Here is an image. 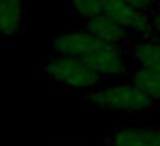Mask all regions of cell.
<instances>
[{
  "label": "cell",
  "mask_w": 160,
  "mask_h": 146,
  "mask_svg": "<svg viewBox=\"0 0 160 146\" xmlns=\"http://www.w3.org/2000/svg\"><path fill=\"white\" fill-rule=\"evenodd\" d=\"M86 101L93 107L103 108V110H122L132 112V114L148 112L155 105V101L150 96H146L131 81L91 90L86 95Z\"/></svg>",
  "instance_id": "6da1fadb"
},
{
  "label": "cell",
  "mask_w": 160,
  "mask_h": 146,
  "mask_svg": "<svg viewBox=\"0 0 160 146\" xmlns=\"http://www.w3.org/2000/svg\"><path fill=\"white\" fill-rule=\"evenodd\" d=\"M43 72L52 83L76 90H93L105 79L83 60L66 55H52L43 66Z\"/></svg>",
  "instance_id": "7a4b0ae2"
},
{
  "label": "cell",
  "mask_w": 160,
  "mask_h": 146,
  "mask_svg": "<svg viewBox=\"0 0 160 146\" xmlns=\"http://www.w3.org/2000/svg\"><path fill=\"white\" fill-rule=\"evenodd\" d=\"M84 64L97 71L102 77H124L128 76L126 53L108 43L97 40L93 46L81 57Z\"/></svg>",
  "instance_id": "3957f363"
},
{
  "label": "cell",
  "mask_w": 160,
  "mask_h": 146,
  "mask_svg": "<svg viewBox=\"0 0 160 146\" xmlns=\"http://www.w3.org/2000/svg\"><path fill=\"white\" fill-rule=\"evenodd\" d=\"M102 4H103V14L115 21L119 26H122L126 31L141 38L152 36L148 12L138 11L126 0H102Z\"/></svg>",
  "instance_id": "277c9868"
},
{
  "label": "cell",
  "mask_w": 160,
  "mask_h": 146,
  "mask_svg": "<svg viewBox=\"0 0 160 146\" xmlns=\"http://www.w3.org/2000/svg\"><path fill=\"white\" fill-rule=\"evenodd\" d=\"M83 29L88 33H91L93 36H97L98 40L108 43V45L115 46V48L122 50L124 53H128L129 46H131V33L126 31L122 26H119L115 21H112L108 16L100 14L97 17L90 19V21L83 22Z\"/></svg>",
  "instance_id": "5b68a950"
},
{
  "label": "cell",
  "mask_w": 160,
  "mask_h": 146,
  "mask_svg": "<svg viewBox=\"0 0 160 146\" xmlns=\"http://www.w3.org/2000/svg\"><path fill=\"white\" fill-rule=\"evenodd\" d=\"M126 55H129V59L141 69L160 71V38L146 36L136 43H131Z\"/></svg>",
  "instance_id": "8992f818"
},
{
  "label": "cell",
  "mask_w": 160,
  "mask_h": 146,
  "mask_svg": "<svg viewBox=\"0 0 160 146\" xmlns=\"http://www.w3.org/2000/svg\"><path fill=\"white\" fill-rule=\"evenodd\" d=\"M24 29V0H4L0 4V35L12 40Z\"/></svg>",
  "instance_id": "52a82bcc"
},
{
  "label": "cell",
  "mask_w": 160,
  "mask_h": 146,
  "mask_svg": "<svg viewBox=\"0 0 160 146\" xmlns=\"http://www.w3.org/2000/svg\"><path fill=\"white\" fill-rule=\"evenodd\" d=\"M107 146H148V125H126L108 136Z\"/></svg>",
  "instance_id": "ba28073f"
},
{
  "label": "cell",
  "mask_w": 160,
  "mask_h": 146,
  "mask_svg": "<svg viewBox=\"0 0 160 146\" xmlns=\"http://www.w3.org/2000/svg\"><path fill=\"white\" fill-rule=\"evenodd\" d=\"M129 81L138 86L146 96L153 101H160V71L157 69H141L138 67L129 74Z\"/></svg>",
  "instance_id": "9c48e42d"
},
{
  "label": "cell",
  "mask_w": 160,
  "mask_h": 146,
  "mask_svg": "<svg viewBox=\"0 0 160 146\" xmlns=\"http://www.w3.org/2000/svg\"><path fill=\"white\" fill-rule=\"evenodd\" d=\"M71 7L74 16H78L83 22L103 14L102 0H71Z\"/></svg>",
  "instance_id": "30bf717a"
},
{
  "label": "cell",
  "mask_w": 160,
  "mask_h": 146,
  "mask_svg": "<svg viewBox=\"0 0 160 146\" xmlns=\"http://www.w3.org/2000/svg\"><path fill=\"white\" fill-rule=\"evenodd\" d=\"M148 14H150V28H152V36L160 38V5L157 4L155 7L148 12Z\"/></svg>",
  "instance_id": "8fae6325"
},
{
  "label": "cell",
  "mask_w": 160,
  "mask_h": 146,
  "mask_svg": "<svg viewBox=\"0 0 160 146\" xmlns=\"http://www.w3.org/2000/svg\"><path fill=\"white\" fill-rule=\"evenodd\" d=\"M128 4H131L132 7H136L141 12H150L157 5V0H126Z\"/></svg>",
  "instance_id": "7c38bea8"
},
{
  "label": "cell",
  "mask_w": 160,
  "mask_h": 146,
  "mask_svg": "<svg viewBox=\"0 0 160 146\" xmlns=\"http://www.w3.org/2000/svg\"><path fill=\"white\" fill-rule=\"evenodd\" d=\"M148 146H160V127L148 125Z\"/></svg>",
  "instance_id": "4fadbf2b"
},
{
  "label": "cell",
  "mask_w": 160,
  "mask_h": 146,
  "mask_svg": "<svg viewBox=\"0 0 160 146\" xmlns=\"http://www.w3.org/2000/svg\"><path fill=\"white\" fill-rule=\"evenodd\" d=\"M2 2H4V0H0V4H2Z\"/></svg>",
  "instance_id": "5bb4252c"
}]
</instances>
